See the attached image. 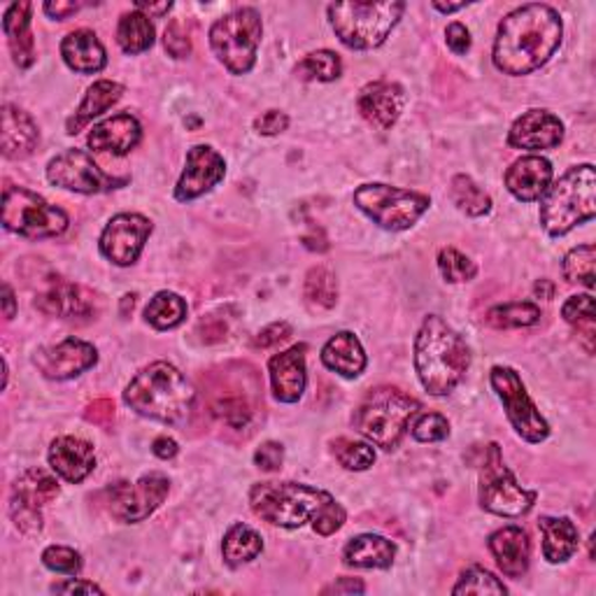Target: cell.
I'll list each match as a JSON object with an SVG mask.
<instances>
[{"mask_svg":"<svg viewBox=\"0 0 596 596\" xmlns=\"http://www.w3.org/2000/svg\"><path fill=\"white\" fill-rule=\"evenodd\" d=\"M84 417H86V422H92L96 427H103V429L112 427V422H115V401L96 398L94 403L86 406Z\"/></svg>","mask_w":596,"mask_h":596,"instance_id":"obj_52","label":"cell"},{"mask_svg":"<svg viewBox=\"0 0 596 596\" xmlns=\"http://www.w3.org/2000/svg\"><path fill=\"white\" fill-rule=\"evenodd\" d=\"M445 38H448V47H450L457 57H464L466 51L470 49V33H468V28H466L464 24H460V22H454V24L448 26Z\"/></svg>","mask_w":596,"mask_h":596,"instance_id":"obj_55","label":"cell"},{"mask_svg":"<svg viewBox=\"0 0 596 596\" xmlns=\"http://www.w3.org/2000/svg\"><path fill=\"white\" fill-rule=\"evenodd\" d=\"M433 8L438 10V12H445V14H450V12H457V10H464L466 8V3H433Z\"/></svg>","mask_w":596,"mask_h":596,"instance_id":"obj_63","label":"cell"},{"mask_svg":"<svg viewBox=\"0 0 596 596\" xmlns=\"http://www.w3.org/2000/svg\"><path fill=\"white\" fill-rule=\"evenodd\" d=\"M492 388L503 401V408L508 419H511L513 429L529 443H540L550 436V427L546 419L536 410L534 401L527 394L522 378L508 366L492 368Z\"/></svg>","mask_w":596,"mask_h":596,"instance_id":"obj_14","label":"cell"},{"mask_svg":"<svg viewBox=\"0 0 596 596\" xmlns=\"http://www.w3.org/2000/svg\"><path fill=\"white\" fill-rule=\"evenodd\" d=\"M345 517H347L345 508L341 503H336V499H333L324 508V511L312 520V527H314V532H318L320 536H331V534H336L343 527Z\"/></svg>","mask_w":596,"mask_h":596,"instance_id":"obj_49","label":"cell"},{"mask_svg":"<svg viewBox=\"0 0 596 596\" xmlns=\"http://www.w3.org/2000/svg\"><path fill=\"white\" fill-rule=\"evenodd\" d=\"M291 336V326L287 322H275L271 326H266L264 331L259 333V336L254 338V347H261V349H269L277 343H283Z\"/></svg>","mask_w":596,"mask_h":596,"instance_id":"obj_54","label":"cell"},{"mask_svg":"<svg viewBox=\"0 0 596 596\" xmlns=\"http://www.w3.org/2000/svg\"><path fill=\"white\" fill-rule=\"evenodd\" d=\"M450 436V422L438 413L419 415L413 425V438L419 443H436Z\"/></svg>","mask_w":596,"mask_h":596,"instance_id":"obj_47","label":"cell"},{"mask_svg":"<svg viewBox=\"0 0 596 596\" xmlns=\"http://www.w3.org/2000/svg\"><path fill=\"white\" fill-rule=\"evenodd\" d=\"M96 361H98L96 347L80 338H65L59 345L43 347L33 357V363L38 366V371L49 380L78 378L80 373L96 366Z\"/></svg>","mask_w":596,"mask_h":596,"instance_id":"obj_19","label":"cell"},{"mask_svg":"<svg viewBox=\"0 0 596 596\" xmlns=\"http://www.w3.org/2000/svg\"><path fill=\"white\" fill-rule=\"evenodd\" d=\"M406 3L390 0V3H333L329 5V20L343 45L349 49H373L380 47L392 28L398 24Z\"/></svg>","mask_w":596,"mask_h":596,"instance_id":"obj_7","label":"cell"},{"mask_svg":"<svg viewBox=\"0 0 596 596\" xmlns=\"http://www.w3.org/2000/svg\"><path fill=\"white\" fill-rule=\"evenodd\" d=\"M403 105H406V94H403L398 84L392 82L368 84L357 98V108L361 117L380 131H388L396 124Z\"/></svg>","mask_w":596,"mask_h":596,"instance_id":"obj_22","label":"cell"},{"mask_svg":"<svg viewBox=\"0 0 596 596\" xmlns=\"http://www.w3.org/2000/svg\"><path fill=\"white\" fill-rule=\"evenodd\" d=\"M47 180L61 189L78 191V194H103V191L119 189L127 180H117L105 175L90 154L82 150H65L47 166Z\"/></svg>","mask_w":596,"mask_h":596,"instance_id":"obj_16","label":"cell"},{"mask_svg":"<svg viewBox=\"0 0 596 596\" xmlns=\"http://www.w3.org/2000/svg\"><path fill=\"white\" fill-rule=\"evenodd\" d=\"M564 140V124L548 110L524 112L508 133V145L515 150H552Z\"/></svg>","mask_w":596,"mask_h":596,"instance_id":"obj_21","label":"cell"},{"mask_svg":"<svg viewBox=\"0 0 596 596\" xmlns=\"http://www.w3.org/2000/svg\"><path fill=\"white\" fill-rule=\"evenodd\" d=\"M49 464L68 482H82L96 466L92 443L75 436H61L49 448Z\"/></svg>","mask_w":596,"mask_h":596,"instance_id":"obj_25","label":"cell"},{"mask_svg":"<svg viewBox=\"0 0 596 596\" xmlns=\"http://www.w3.org/2000/svg\"><path fill=\"white\" fill-rule=\"evenodd\" d=\"M59 497V482L43 468H31L22 473L12 485L10 515L16 529L24 534H38L43 529L40 508Z\"/></svg>","mask_w":596,"mask_h":596,"instance_id":"obj_15","label":"cell"},{"mask_svg":"<svg viewBox=\"0 0 596 596\" xmlns=\"http://www.w3.org/2000/svg\"><path fill=\"white\" fill-rule=\"evenodd\" d=\"M343 73V63L341 57L333 55L329 49L314 51V55H308L301 63L296 65V75L301 80H318V82H333L338 80Z\"/></svg>","mask_w":596,"mask_h":596,"instance_id":"obj_42","label":"cell"},{"mask_svg":"<svg viewBox=\"0 0 596 596\" xmlns=\"http://www.w3.org/2000/svg\"><path fill=\"white\" fill-rule=\"evenodd\" d=\"M117 43L127 55H143L154 45V26L143 12H127L117 26Z\"/></svg>","mask_w":596,"mask_h":596,"instance_id":"obj_36","label":"cell"},{"mask_svg":"<svg viewBox=\"0 0 596 596\" xmlns=\"http://www.w3.org/2000/svg\"><path fill=\"white\" fill-rule=\"evenodd\" d=\"M450 196H452V203L470 217H482L492 210V199H489L485 191L468 178V175H457V178L452 180Z\"/></svg>","mask_w":596,"mask_h":596,"instance_id":"obj_40","label":"cell"},{"mask_svg":"<svg viewBox=\"0 0 596 596\" xmlns=\"http://www.w3.org/2000/svg\"><path fill=\"white\" fill-rule=\"evenodd\" d=\"M140 135H143L140 121L129 112H119L94 127L86 143L94 152H112L124 156L140 143Z\"/></svg>","mask_w":596,"mask_h":596,"instance_id":"obj_26","label":"cell"},{"mask_svg":"<svg viewBox=\"0 0 596 596\" xmlns=\"http://www.w3.org/2000/svg\"><path fill=\"white\" fill-rule=\"evenodd\" d=\"M287 127H289V117L279 110H269L261 117H257V121H254V129L261 135H277V133L287 131Z\"/></svg>","mask_w":596,"mask_h":596,"instance_id":"obj_53","label":"cell"},{"mask_svg":"<svg viewBox=\"0 0 596 596\" xmlns=\"http://www.w3.org/2000/svg\"><path fill=\"white\" fill-rule=\"evenodd\" d=\"M596 215V172L592 164L567 170L540 201V224L552 238L567 236Z\"/></svg>","mask_w":596,"mask_h":596,"instance_id":"obj_4","label":"cell"},{"mask_svg":"<svg viewBox=\"0 0 596 596\" xmlns=\"http://www.w3.org/2000/svg\"><path fill=\"white\" fill-rule=\"evenodd\" d=\"M184 318H187L184 298H180L178 294H172V291H159L145 308L147 324H152L154 329H159V331L180 326L184 322Z\"/></svg>","mask_w":596,"mask_h":596,"instance_id":"obj_37","label":"cell"},{"mask_svg":"<svg viewBox=\"0 0 596 596\" xmlns=\"http://www.w3.org/2000/svg\"><path fill=\"white\" fill-rule=\"evenodd\" d=\"M489 550H492L499 569L508 577H522L529 569L532 543L527 532L520 527H503L489 536Z\"/></svg>","mask_w":596,"mask_h":596,"instance_id":"obj_27","label":"cell"},{"mask_svg":"<svg viewBox=\"0 0 596 596\" xmlns=\"http://www.w3.org/2000/svg\"><path fill=\"white\" fill-rule=\"evenodd\" d=\"M283 462H285V450H283V445L273 443V441H269V443L261 445V448L257 450V454H254V464H257L261 470H266V473L279 470V468H283Z\"/></svg>","mask_w":596,"mask_h":596,"instance_id":"obj_51","label":"cell"},{"mask_svg":"<svg viewBox=\"0 0 596 596\" xmlns=\"http://www.w3.org/2000/svg\"><path fill=\"white\" fill-rule=\"evenodd\" d=\"M438 269H441L448 283H468V279H473L478 273L476 264L454 248L441 250V254H438Z\"/></svg>","mask_w":596,"mask_h":596,"instance_id":"obj_46","label":"cell"},{"mask_svg":"<svg viewBox=\"0 0 596 596\" xmlns=\"http://www.w3.org/2000/svg\"><path fill=\"white\" fill-rule=\"evenodd\" d=\"M170 8H172V3H156V5H152V3H145V0H138V3H135L138 12H143L147 16H156V20H162L164 14H168Z\"/></svg>","mask_w":596,"mask_h":596,"instance_id":"obj_60","label":"cell"},{"mask_svg":"<svg viewBox=\"0 0 596 596\" xmlns=\"http://www.w3.org/2000/svg\"><path fill=\"white\" fill-rule=\"evenodd\" d=\"M164 45L168 49V55L175 59H184L191 55V40L187 31L182 28L180 22H172L166 33H164Z\"/></svg>","mask_w":596,"mask_h":596,"instance_id":"obj_50","label":"cell"},{"mask_svg":"<svg viewBox=\"0 0 596 596\" xmlns=\"http://www.w3.org/2000/svg\"><path fill=\"white\" fill-rule=\"evenodd\" d=\"M303 296L314 310H331L338 301L336 275H333V271L326 266L310 269L306 275Z\"/></svg>","mask_w":596,"mask_h":596,"instance_id":"obj_38","label":"cell"},{"mask_svg":"<svg viewBox=\"0 0 596 596\" xmlns=\"http://www.w3.org/2000/svg\"><path fill=\"white\" fill-rule=\"evenodd\" d=\"M226 164L222 156L207 145H196L191 147L187 154V166L182 178L175 187V199L189 203L203 194H207L210 189L217 187L224 180Z\"/></svg>","mask_w":596,"mask_h":596,"instance_id":"obj_20","label":"cell"},{"mask_svg":"<svg viewBox=\"0 0 596 596\" xmlns=\"http://www.w3.org/2000/svg\"><path fill=\"white\" fill-rule=\"evenodd\" d=\"M470 366V353L464 338L443 318L429 314L415 341V371L425 390L445 396L464 380Z\"/></svg>","mask_w":596,"mask_h":596,"instance_id":"obj_2","label":"cell"},{"mask_svg":"<svg viewBox=\"0 0 596 596\" xmlns=\"http://www.w3.org/2000/svg\"><path fill=\"white\" fill-rule=\"evenodd\" d=\"M534 294L540 296V298H552L555 296V285L550 283V279H538L536 287H534Z\"/></svg>","mask_w":596,"mask_h":596,"instance_id":"obj_62","label":"cell"},{"mask_svg":"<svg viewBox=\"0 0 596 596\" xmlns=\"http://www.w3.org/2000/svg\"><path fill=\"white\" fill-rule=\"evenodd\" d=\"M152 452H154L159 460H172L175 454H178V443H175L172 438H168V436H159V438H156V441L152 443Z\"/></svg>","mask_w":596,"mask_h":596,"instance_id":"obj_59","label":"cell"},{"mask_svg":"<svg viewBox=\"0 0 596 596\" xmlns=\"http://www.w3.org/2000/svg\"><path fill=\"white\" fill-rule=\"evenodd\" d=\"M261 16L254 8H240L222 16L210 28V47L231 75L250 73L261 43Z\"/></svg>","mask_w":596,"mask_h":596,"instance_id":"obj_9","label":"cell"},{"mask_svg":"<svg viewBox=\"0 0 596 596\" xmlns=\"http://www.w3.org/2000/svg\"><path fill=\"white\" fill-rule=\"evenodd\" d=\"M333 497L324 489H314L301 482H259L250 492V505L257 517L275 527L298 529L312 522Z\"/></svg>","mask_w":596,"mask_h":596,"instance_id":"obj_6","label":"cell"},{"mask_svg":"<svg viewBox=\"0 0 596 596\" xmlns=\"http://www.w3.org/2000/svg\"><path fill=\"white\" fill-rule=\"evenodd\" d=\"M3 226L31 240L57 238L68 229V215L33 191L8 182L3 189Z\"/></svg>","mask_w":596,"mask_h":596,"instance_id":"obj_10","label":"cell"},{"mask_svg":"<svg viewBox=\"0 0 596 596\" xmlns=\"http://www.w3.org/2000/svg\"><path fill=\"white\" fill-rule=\"evenodd\" d=\"M306 353L308 347L294 345L283 355H275L269 361L273 394L283 403H296L306 392Z\"/></svg>","mask_w":596,"mask_h":596,"instance_id":"obj_24","label":"cell"},{"mask_svg":"<svg viewBox=\"0 0 596 596\" xmlns=\"http://www.w3.org/2000/svg\"><path fill=\"white\" fill-rule=\"evenodd\" d=\"M26 277V285L33 289L35 308L49 314V318L61 320H90L96 312V296L86 291L84 287L68 283L59 273L45 269L43 264H35L31 259L22 269Z\"/></svg>","mask_w":596,"mask_h":596,"instance_id":"obj_8","label":"cell"},{"mask_svg":"<svg viewBox=\"0 0 596 596\" xmlns=\"http://www.w3.org/2000/svg\"><path fill=\"white\" fill-rule=\"evenodd\" d=\"M355 205L388 231H406L422 217L431 201L417 191L388 184H363L355 191Z\"/></svg>","mask_w":596,"mask_h":596,"instance_id":"obj_12","label":"cell"},{"mask_svg":"<svg viewBox=\"0 0 596 596\" xmlns=\"http://www.w3.org/2000/svg\"><path fill=\"white\" fill-rule=\"evenodd\" d=\"M133 306H135V296L133 294L124 296V301H121V314H129V310H133Z\"/></svg>","mask_w":596,"mask_h":596,"instance_id":"obj_64","label":"cell"},{"mask_svg":"<svg viewBox=\"0 0 596 596\" xmlns=\"http://www.w3.org/2000/svg\"><path fill=\"white\" fill-rule=\"evenodd\" d=\"M40 131L35 121L14 105H3V154L8 159H26L38 147Z\"/></svg>","mask_w":596,"mask_h":596,"instance_id":"obj_29","label":"cell"},{"mask_svg":"<svg viewBox=\"0 0 596 596\" xmlns=\"http://www.w3.org/2000/svg\"><path fill=\"white\" fill-rule=\"evenodd\" d=\"M594 261H596V250L594 245H581L567 254L564 259V277L569 283L585 285L587 289H594Z\"/></svg>","mask_w":596,"mask_h":596,"instance_id":"obj_43","label":"cell"},{"mask_svg":"<svg viewBox=\"0 0 596 596\" xmlns=\"http://www.w3.org/2000/svg\"><path fill=\"white\" fill-rule=\"evenodd\" d=\"M264 550V538H261L248 524H234V527L226 532L222 555L224 562L229 567L248 564L257 559Z\"/></svg>","mask_w":596,"mask_h":596,"instance_id":"obj_35","label":"cell"},{"mask_svg":"<svg viewBox=\"0 0 596 596\" xmlns=\"http://www.w3.org/2000/svg\"><path fill=\"white\" fill-rule=\"evenodd\" d=\"M333 454H336V460L347 470H366L376 464L373 448L359 441H349V438H338L333 443Z\"/></svg>","mask_w":596,"mask_h":596,"instance_id":"obj_45","label":"cell"},{"mask_svg":"<svg viewBox=\"0 0 596 596\" xmlns=\"http://www.w3.org/2000/svg\"><path fill=\"white\" fill-rule=\"evenodd\" d=\"M55 592H61V594H103V589L94 583H82V581H68V583H59L51 587Z\"/></svg>","mask_w":596,"mask_h":596,"instance_id":"obj_58","label":"cell"},{"mask_svg":"<svg viewBox=\"0 0 596 596\" xmlns=\"http://www.w3.org/2000/svg\"><path fill=\"white\" fill-rule=\"evenodd\" d=\"M84 8V3H63V0H57V3H47L45 12L51 16V20H68V16H73L75 12H80Z\"/></svg>","mask_w":596,"mask_h":596,"instance_id":"obj_56","label":"cell"},{"mask_svg":"<svg viewBox=\"0 0 596 596\" xmlns=\"http://www.w3.org/2000/svg\"><path fill=\"white\" fill-rule=\"evenodd\" d=\"M540 320V308L529 301H515L503 303L487 312V322L494 329H522L534 326Z\"/></svg>","mask_w":596,"mask_h":596,"instance_id":"obj_41","label":"cell"},{"mask_svg":"<svg viewBox=\"0 0 596 596\" xmlns=\"http://www.w3.org/2000/svg\"><path fill=\"white\" fill-rule=\"evenodd\" d=\"M31 10H33L31 3H12L3 16V31L12 51V59L20 68H31L35 61Z\"/></svg>","mask_w":596,"mask_h":596,"instance_id":"obj_31","label":"cell"},{"mask_svg":"<svg viewBox=\"0 0 596 596\" xmlns=\"http://www.w3.org/2000/svg\"><path fill=\"white\" fill-rule=\"evenodd\" d=\"M3 306H5V320H12L16 312V301H14V291L8 283L3 285Z\"/></svg>","mask_w":596,"mask_h":596,"instance_id":"obj_61","label":"cell"},{"mask_svg":"<svg viewBox=\"0 0 596 596\" xmlns=\"http://www.w3.org/2000/svg\"><path fill=\"white\" fill-rule=\"evenodd\" d=\"M170 482L162 473H150V476L140 478L135 485L117 482L108 489L110 513L115 520L127 524L143 522L164 503Z\"/></svg>","mask_w":596,"mask_h":596,"instance_id":"obj_17","label":"cell"},{"mask_svg":"<svg viewBox=\"0 0 596 596\" xmlns=\"http://www.w3.org/2000/svg\"><path fill=\"white\" fill-rule=\"evenodd\" d=\"M419 410H422L419 401L398 388H376L361 398L353 425L378 448L394 450Z\"/></svg>","mask_w":596,"mask_h":596,"instance_id":"obj_5","label":"cell"},{"mask_svg":"<svg viewBox=\"0 0 596 596\" xmlns=\"http://www.w3.org/2000/svg\"><path fill=\"white\" fill-rule=\"evenodd\" d=\"M552 182V164L546 156H522L505 172V187L517 201L534 203Z\"/></svg>","mask_w":596,"mask_h":596,"instance_id":"obj_23","label":"cell"},{"mask_svg":"<svg viewBox=\"0 0 596 596\" xmlns=\"http://www.w3.org/2000/svg\"><path fill=\"white\" fill-rule=\"evenodd\" d=\"M124 401L138 415L164 425H180L194 408L196 390L172 363L156 361L131 380Z\"/></svg>","mask_w":596,"mask_h":596,"instance_id":"obj_3","label":"cell"},{"mask_svg":"<svg viewBox=\"0 0 596 596\" xmlns=\"http://www.w3.org/2000/svg\"><path fill=\"white\" fill-rule=\"evenodd\" d=\"M124 94V86L112 82V80H100L94 86H90V92H86L84 100L80 103L78 112L68 119V133L75 135L80 133L90 121L98 115H103L105 110H110L112 105Z\"/></svg>","mask_w":596,"mask_h":596,"instance_id":"obj_34","label":"cell"},{"mask_svg":"<svg viewBox=\"0 0 596 596\" xmlns=\"http://www.w3.org/2000/svg\"><path fill=\"white\" fill-rule=\"evenodd\" d=\"M538 527L543 532V557L550 564H562L577 552L581 536L569 517H543Z\"/></svg>","mask_w":596,"mask_h":596,"instance_id":"obj_32","label":"cell"},{"mask_svg":"<svg viewBox=\"0 0 596 596\" xmlns=\"http://www.w3.org/2000/svg\"><path fill=\"white\" fill-rule=\"evenodd\" d=\"M43 564L57 573L65 575H78L82 571V557L63 546H51L43 552Z\"/></svg>","mask_w":596,"mask_h":596,"instance_id":"obj_48","label":"cell"},{"mask_svg":"<svg viewBox=\"0 0 596 596\" xmlns=\"http://www.w3.org/2000/svg\"><path fill=\"white\" fill-rule=\"evenodd\" d=\"M152 222L135 213H121L112 217L100 236V252L115 266H131L143 252L152 234Z\"/></svg>","mask_w":596,"mask_h":596,"instance_id":"obj_18","label":"cell"},{"mask_svg":"<svg viewBox=\"0 0 596 596\" xmlns=\"http://www.w3.org/2000/svg\"><path fill=\"white\" fill-rule=\"evenodd\" d=\"M394 555H396L394 543L376 534H363L353 538L343 552L345 564L357 569H390L394 562Z\"/></svg>","mask_w":596,"mask_h":596,"instance_id":"obj_33","label":"cell"},{"mask_svg":"<svg viewBox=\"0 0 596 596\" xmlns=\"http://www.w3.org/2000/svg\"><path fill=\"white\" fill-rule=\"evenodd\" d=\"M366 587L357 577H341L338 583L324 587V594H361Z\"/></svg>","mask_w":596,"mask_h":596,"instance_id":"obj_57","label":"cell"},{"mask_svg":"<svg viewBox=\"0 0 596 596\" xmlns=\"http://www.w3.org/2000/svg\"><path fill=\"white\" fill-rule=\"evenodd\" d=\"M562 318L577 329V336L585 341L587 353H594V331H596V308L589 294L571 296L562 308Z\"/></svg>","mask_w":596,"mask_h":596,"instance_id":"obj_39","label":"cell"},{"mask_svg":"<svg viewBox=\"0 0 596 596\" xmlns=\"http://www.w3.org/2000/svg\"><path fill=\"white\" fill-rule=\"evenodd\" d=\"M252 373L248 376L238 373L234 378L226 373L224 368V373L217 376V380L213 382V388H210V394H207L210 415L234 431L250 429L259 410V398H257V394L261 392L259 382L248 388V380L254 378Z\"/></svg>","mask_w":596,"mask_h":596,"instance_id":"obj_13","label":"cell"},{"mask_svg":"<svg viewBox=\"0 0 596 596\" xmlns=\"http://www.w3.org/2000/svg\"><path fill=\"white\" fill-rule=\"evenodd\" d=\"M508 587L482 567H470L462 573L460 583L452 587V594H505Z\"/></svg>","mask_w":596,"mask_h":596,"instance_id":"obj_44","label":"cell"},{"mask_svg":"<svg viewBox=\"0 0 596 596\" xmlns=\"http://www.w3.org/2000/svg\"><path fill=\"white\" fill-rule=\"evenodd\" d=\"M322 361L329 371L338 373L343 378H359L366 368L363 347L355 333L349 331L336 333V336L324 345Z\"/></svg>","mask_w":596,"mask_h":596,"instance_id":"obj_30","label":"cell"},{"mask_svg":"<svg viewBox=\"0 0 596 596\" xmlns=\"http://www.w3.org/2000/svg\"><path fill=\"white\" fill-rule=\"evenodd\" d=\"M536 499L538 494L517 485L513 473L508 470L501 457V448L489 443L480 466V505L485 511L501 517H520L532 511Z\"/></svg>","mask_w":596,"mask_h":596,"instance_id":"obj_11","label":"cell"},{"mask_svg":"<svg viewBox=\"0 0 596 596\" xmlns=\"http://www.w3.org/2000/svg\"><path fill=\"white\" fill-rule=\"evenodd\" d=\"M61 57L68 63V68L75 70L80 75L100 73L105 63H108V59H105V47L98 40V35L86 28L65 35L61 43Z\"/></svg>","mask_w":596,"mask_h":596,"instance_id":"obj_28","label":"cell"},{"mask_svg":"<svg viewBox=\"0 0 596 596\" xmlns=\"http://www.w3.org/2000/svg\"><path fill=\"white\" fill-rule=\"evenodd\" d=\"M562 16L550 5H522L505 16L494 43V65L505 75H529L562 45Z\"/></svg>","mask_w":596,"mask_h":596,"instance_id":"obj_1","label":"cell"}]
</instances>
